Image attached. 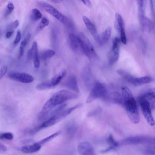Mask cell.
Returning <instances> with one entry per match:
<instances>
[{
	"label": "cell",
	"instance_id": "1",
	"mask_svg": "<svg viewBox=\"0 0 155 155\" xmlns=\"http://www.w3.org/2000/svg\"><path fill=\"white\" fill-rule=\"evenodd\" d=\"M123 97L124 106L130 120L133 123L137 124L140 121L137 104L130 90L127 87H123L121 89Z\"/></svg>",
	"mask_w": 155,
	"mask_h": 155
},
{
	"label": "cell",
	"instance_id": "2",
	"mask_svg": "<svg viewBox=\"0 0 155 155\" xmlns=\"http://www.w3.org/2000/svg\"><path fill=\"white\" fill-rule=\"evenodd\" d=\"M78 97V95L74 93L65 90H60L53 94L46 101L40 113H47L68 100Z\"/></svg>",
	"mask_w": 155,
	"mask_h": 155
},
{
	"label": "cell",
	"instance_id": "3",
	"mask_svg": "<svg viewBox=\"0 0 155 155\" xmlns=\"http://www.w3.org/2000/svg\"><path fill=\"white\" fill-rule=\"evenodd\" d=\"M82 106V104L80 103L72 107L63 109L45 120L42 124L31 130L29 133L33 134L41 130L52 126L67 116L74 110Z\"/></svg>",
	"mask_w": 155,
	"mask_h": 155
},
{
	"label": "cell",
	"instance_id": "4",
	"mask_svg": "<svg viewBox=\"0 0 155 155\" xmlns=\"http://www.w3.org/2000/svg\"><path fill=\"white\" fill-rule=\"evenodd\" d=\"M78 37L81 47L85 55L91 60L97 59L98 56L91 42L82 32L78 33Z\"/></svg>",
	"mask_w": 155,
	"mask_h": 155
},
{
	"label": "cell",
	"instance_id": "5",
	"mask_svg": "<svg viewBox=\"0 0 155 155\" xmlns=\"http://www.w3.org/2000/svg\"><path fill=\"white\" fill-rule=\"evenodd\" d=\"M107 95V91L105 86L102 84L97 82L93 85L86 102L90 103L97 99L105 98Z\"/></svg>",
	"mask_w": 155,
	"mask_h": 155
},
{
	"label": "cell",
	"instance_id": "6",
	"mask_svg": "<svg viewBox=\"0 0 155 155\" xmlns=\"http://www.w3.org/2000/svg\"><path fill=\"white\" fill-rule=\"evenodd\" d=\"M139 102L143 114L147 122L151 126H154L155 122L149 103L142 95L139 98Z\"/></svg>",
	"mask_w": 155,
	"mask_h": 155
},
{
	"label": "cell",
	"instance_id": "7",
	"mask_svg": "<svg viewBox=\"0 0 155 155\" xmlns=\"http://www.w3.org/2000/svg\"><path fill=\"white\" fill-rule=\"evenodd\" d=\"M39 6L43 10L56 18L60 22L65 23L66 18L65 15L51 5L45 2H40Z\"/></svg>",
	"mask_w": 155,
	"mask_h": 155
},
{
	"label": "cell",
	"instance_id": "8",
	"mask_svg": "<svg viewBox=\"0 0 155 155\" xmlns=\"http://www.w3.org/2000/svg\"><path fill=\"white\" fill-rule=\"evenodd\" d=\"M8 77L14 81L23 83H29L34 80V77L26 73L10 72L8 74Z\"/></svg>",
	"mask_w": 155,
	"mask_h": 155
},
{
	"label": "cell",
	"instance_id": "9",
	"mask_svg": "<svg viewBox=\"0 0 155 155\" xmlns=\"http://www.w3.org/2000/svg\"><path fill=\"white\" fill-rule=\"evenodd\" d=\"M119 41L117 39L112 41V48L108 55V63L110 65L114 64L118 60L119 56Z\"/></svg>",
	"mask_w": 155,
	"mask_h": 155
},
{
	"label": "cell",
	"instance_id": "10",
	"mask_svg": "<svg viewBox=\"0 0 155 155\" xmlns=\"http://www.w3.org/2000/svg\"><path fill=\"white\" fill-rule=\"evenodd\" d=\"M78 153L82 155H93L95 152L93 147L91 144L87 141L81 142L78 147Z\"/></svg>",
	"mask_w": 155,
	"mask_h": 155
},
{
	"label": "cell",
	"instance_id": "11",
	"mask_svg": "<svg viewBox=\"0 0 155 155\" xmlns=\"http://www.w3.org/2000/svg\"><path fill=\"white\" fill-rule=\"evenodd\" d=\"M83 20L87 28L90 31L94 39L99 44L100 43L99 35L95 25L87 17L84 16Z\"/></svg>",
	"mask_w": 155,
	"mask_h": 155
},
{
	"label": "cell",
	"instance_id": "12",
	"mask_svg": "<svg viewBox=\"0 0 155 155\" xmlns=\"http://www.w3.org/2000/svg\"><path fill=\"white\" fill-rule=\"evenodd\" d=\"M63 85L64 86L75 92H78L79 89L76 77L73 75L69 76L64 81Z\"/></svg>",
	"mask_w": 155,
	"mask_h": 155
},
{
	"label": "cell",
	"instance_id": "13",
	"mask_svg": "<svg viewBox=\"0 0 155 155\" xmlns=\"http://www.w3.org/2000/svg\"><path fill=\"white\" fill-rule=\"evenodd\" d=\"M67 74V72L66 70L62 69L50 80L53 88L57 86L60 83L65 77Z\"/></svg>",
	"mask_w": 155,
	"mask_h": 155
},
{
	"label": "cell",
	"instance_id": "14",
	"mask_svg": "<svg viewBox=\"0 0 155 155\" xmlns=\"http://www.w3.org/2000/svg\"><path fill=\"white\" fill-rule=\"evenodd\" d=\"M109 99L115 103L124 105V100L122 94L117 91L110 93L108 96Z\"/></svg>",
	"mask_w": 155,
	"mask_h": 155
},
{
	"label": "cell",
	"instance_id": "15",
	"mask_svg": "<svg viewBox=\"0 0 155 155\" xmlns=\"http://www.w3.org/2000/svg\"><path fill=\"white\" fill-rule=\"evenodd\" d=\"M33 51L32 58L34 67L36 68H38L40 65V61L39 59L37 43L36 41L33 42L31 48Z\"/></svg>",
	"mask_w": 155,
	"mask_h": 155
},
{
	"label": "cell",
	"instance_id": "16",
	"mask_svg": "<svg viewBox=\"0 0 155 155\" xmlns=\"http://www.w3.org/2000/svg\"><path fill=\"white\" fill-rule=\"evenodd\" d=\"M41 147V145L36 142L31 145L24 146L21 150L24 153H29L37 152L40 150Z\"/></svg>",
	"mask_w": 155,
	"mask_h": 155
},
{
	"label": "cell",
	"instance_id": "17",
	"mask_svg": "<svg viewBox=\"0 0 155 155\" xmlns=\"http://www.w3.org/2000/svg\"><path fill=\"white\" fill-rule=\"evenodd\" d=\"M69 43L71 47L74 51L78 50L80 46V43L77 36L72 33H70L68 35Z\"/></svg>",
	"mask_w": 155,
	"mask_h": 155
},
{
	"label": "cell",
	"instance_id": "18",
	"mask_svg": "<svg viewBox=\"0 0 155 155\" xmlns=\"http://www.w3.org/2000/svg\"><path fill=\"white\" fill-rule=\"evenodd\" d=\"M114 25L116 30L119 33L121 31L124 29L123 19L121 16L118 13L115 14Z\"/></svg>",
	"mask_w": 155,
	"mask_h": 155
},
{
	"label": "cell",
	"instance_id": "19",
	"mask_svg": "<svg viewBox=\"0 0 155 155\" xmlns=\"http://www.w3.org/2000/svg\"><path fill=\"white\" fill-rule=\"evenodd\" d=\"M117 73L127 81L133 84L136 77L123 69L117 70Z\"/></svg>",
	"mask_w": 155,
	"mask_h": 155
},
{
	"label": "cell",
	"instance_id": "20",
	"mask_svg": "<svg viewBox=\"0 0 155 155\" xmlns=\"http://www.w3.org/2000/svg\"><path fill=\"white\" fill-rule=\"evenodd\" d=\"M145 0H137L138 7L139 18L141 23L144 20L145 12L144 5Z\"/></svg>",
	"mask_w": 155,
	"mask_h": 155
},
{
	"label": "cell",
	"instance_id": "21",
	"mask_svg": "<svg viewBox=\"0 0 155 155\" xmlns=\"http://www.w3.org/2000/svg\"><path fill=\"white\" fill-rule=\"evenodd\" d=\"M111 27H108L103 32L101 36L99 35L100 44H104L108 41L111 35Z\"/></svg>",
	"mask_w": 155,
	"mask_h": 155
},
{
	"label": "cell",
	"instance_id": "22",
	"mask_svg": "<svg viewBox=\"0 0 155 155\" xmlns=\"http://www.w3.org/2000/svg\"><path fill=\"white\" fill-rule=\"evenodd\" d=\"M153 81V78L149 76H145L140 78H136L134 85L139 86L149 83Z\"/></svg>",
	"mask_w": 155,
	"mask_h": 155
},
{
	"label": "cell",
	"instance_id": "23",
	"mask_svg": "<svg viewBox=\"0 0 155 155\" xmlns=\"http://www.w3.org/2000/svg\"><path fill=\"white\" fill-rule=\"evenodd\" d=\"M36 88L40 90H42L54 88L49 80L38 84Z\"/></svg>",
	"mask_w": 155,
	"mask_h": 155
},
{
	"label": "cell",
	"instance_id": "24",
	"mask_svg": "<svg viewBox=\"0 0 155 155\" xmlns=\"http://www.w3.org/2000/svg\"><path fill=\"white\" fill-rule=\"evenodd\" d=\"M42 17L41 12L38 9L35 8L32 9L30 14V18L33 21H35L40 19Z\"/></svg>",
	"mask_w": 155,
	"mask_h": 155
},
{
	"label": "cell",
	"instance_id": "25",
	"mask_svg": "<svg viewBox=\"0 0 155 155\" xmlns=\"http://www.w3.org/2000/svg\"><path fill=\"white\" fill-rule=\"evenodd\" d=\"M61 133V131H58L37 143L38 144L41 145L51 140L55 137L59 135Z\"/></svg>",
	"mask_w": 155,
	"mask_h": 155
},
{
	"label": "cell",
	"instance_id": "26",
	"mask_svg": "<svg viewBox=\"0 0 155 155\" xmlns=\"http://www.w3.org/2000/svg\"><path fill=\"white\" fill-rule=\"evenodd\" d=\"M55 54V52L51 49H48L41 52L40 55V58L45 60L53 56Z\"/></svg>",
	"mask_w": 155,
	"mask_h": 155
},
{
	"label": "cell",
	"instance_id": "27",
	"mask_svg": "<svg viewBox=\"0 0 155 155\" xmlns=\"http://www.w3.org/2000/svg\"><path fill=\"white\" fill-rule=\"evenodd\" d=\"M49 23L48 19L45 17H43L40 22L38 29L39 31L43 29L45 27L48 25Z\"/></svg>",
	"mask_w": 155,
	"mask_h": 155
},
{
	"label": "cell",
	"instance_id": "28",
	"mask_svg": "<svg viewBox=\"0 0 155 155\" xmlns=\"http://www.w3.org/2000/svg\"><path fill=\"white\" fill-rule=\"evenodd\" d=\"M14 8V6L13 3L11 2H9L7 5L5 14V17H7L11 14L13 12Z\"/></svg>",
	"mask_w": 155,
	"mask_h": 155
},
{
	"label": "cell",
	"instance_id": "29",
	"mask_svg": "<svg viewBox=\"0 0 155 155\" xmlns=\"http://www.w3.org/2000/svg\"><path fill=\"white\" fill-rule=\"evenodd\" d=\"M107 141L110 146H113L117 148L119 145V143L116 141L111 134H110L107 138Z\"/></svg>",
	"mask_w": 155,
	"mask_h": 155
},
{
	"label": "cell",
	"instance_id": "30",
	"mask_svg": "<svg viewBox=\"0 0 155 155\" xmlns=\"http://www.w3.org/2000/svg\"><path fill=\"white\" fill-rule=\"evenodd\" d=\"M13 135L11 132H5L1 134L0 135V139H5L8 140H11L13 139Z\"/></svg>",
	"mask_w": 155,
	"mask_h": 155
},
{
	"label": "cell",
	"instance_id": "31",
	"mask_svg": "<svg viewBox=\"0 0 155 155\" xmlns=\"http://www.w3.org/2000/svg\"><path fill=\"white\" fill-rule=\"evenodd\" d=\"M31 38V34L30 33L28 34L25 38L21 42L20 47L24 48L29 43Z\"/></svg>",
	"mask_w": 155,
	"mask_h": 155
},
{
	"label": "cell",
	"instance_id": "32",
	"mask_svg": "<svg viewBox=\"0 0 155 155\" xmlns=\"http://www.w3.org/2000/svg\"><path fill=\"white\" fill-rule=\"evenodd\" d=\"M19 24L18 20H16L8 25L7 29L8 31L13 30V29L16 28L19 26Z\"/></svg>",
	"mask_w": 155,
	"mask_h": 155
},
{
	"label": "cell",
	"instance_id": "33",
	"mask_svg": "<svg viewBox=\"0 0 155 155\" xmlns=\"http://www.w3.org/2000/svg\"><path fill=\"white\" fill-rule=\"evenodd\" d=\"M21 38V33L19 30L17 32L16 37L13 41V44L15 45L17 44L20 41Z\"/></svg>",
	"mask_w": 155,
	"mask_h": 155
},
{
	"label": "cell",
	"instance_id": "34",
	"mask_svg": "<svg viewBox=\"0 0 155 155\" xmlns=\"http://www.w3.org/2000/svg\"><path fill=\"white\" fill-rule=\"evenodd\" d=\"M120 33L121 40L122 42L124 44L126 45L127 43V40L124 29L121 31Z\"/></svg>",
	"mask_w": 155,
	"mask_h": 155
},
{
	"label": "cell",
	"instance_id": "35",
	"mask_svg": "<svg viewBox=\"0 0 155 155\" xmlns=\"http://www.w3.org/2000/svg\"><path fill=\"white\" fill-rule=\"evenodd\" d=\"M8 70V67L6 66L2 67L0 71V78L2 79L6 74Z\"/></svg>",
	"mask_w": 155,
	"mask_h": 155
},
{
	"label": "cell",
	"instance_id": "36",
	"mask_svg": "<svg viewBox=\"0 0 155 155\" xmlns=\"http://www.w3.org/2000/svg\"><path fill=\"white\" fill-rule=\"evenodd\" d=\"M100 110V108L99 107L97 108L96 109L94 110L93 111L90 112L87 114V116L88 117H92L95 115Z\"/></svg>",
	"mask_w": 155,
	"mask_h": 155
},
{
	"label": "cell",
	"instance_id": "37",
	"mask_svg": "<svg viewBox=\"0 0 155 155\" xmlns=\"http://www.w3.org/2000/svg\"><path fill=\"white\" fill-rule=\"evenodd\" d=\"M7 150V147L3 144L0 143V152H4Z\"/></svg>",
	"mask_w": 155,
	"mask_h": 155
},
{
	"label": "cell",
	"instance_id": "38",
	"mask_svg": "<svg viewBox=\"0 0 155 155\" xmlns=\"http://www.w3.org/2000/svg\"><path fill=\"white\" fill-rule=\"evenodd\" d=\"M14 33L13 30L8 31L6 33L5 37L7 38H10L13 35Z\"/></svg>",
	"mask_w": 155,
	"mask_h": 155
},
{
	"label": "cell",
	"instance_id": "39",
	"mask_svg": "<svg viewBox=\"0 0 155 155\" xmlns=\"http://www.w3.org/2000/svg\"><path fill=\"white\" fill-rule=\"evenodd\" d=\"M83 3L87 6L90 7L91 3L90 0H81Z\"/></svg>",
	"mask_w": 155,
	"mask_h": 155
},
{
	"label": "cell",
	"instance_id": "40",
	"mask_svg": "<svg viewBox=\"0 0 155 155\" xmlns=\"http://www.w3.org/2000/svg\"><path fill=\"white\" fill-rule=\"evenodd\" d=\"M52 2L55 3H59L62 2L63 0H51Z\"/></svg>",
	"mask_w": 155,
	"mask_h": 155
},
{
	"label": "cell",
	"instance_id": "41",
	"mask_svg": "<svg viewBox=\"0 0 155 155\" xmlns=\"http://www.w3.org/2000/svg\"><path fill=\"white\" fill-rule=\"evenodd\" d=\"M151 107L152 109H155V101L151 105Z\"/></svg>",
	"mask_w": 155,
	"mask_h": 155
}]
</instances>
